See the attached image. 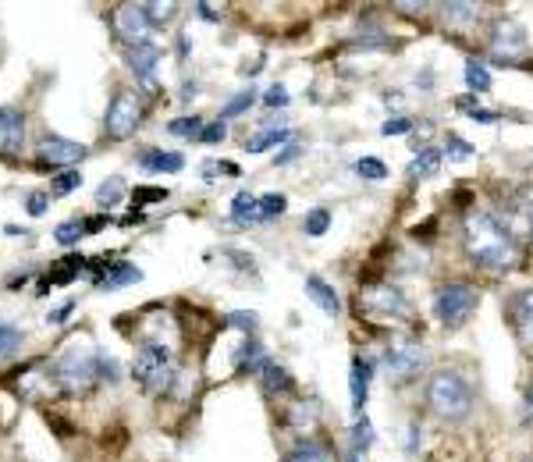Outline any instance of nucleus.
<instances>
[{
  "label": "nucleus",
  "instance_id": "f257e3e1",
  "mask_svg": "<svg viewBox=\"0 0 533 462\" xmlns=\"http://www.w3.org/2000/svg\"><path fill=\"white\" fill-rule=\"evenodd\" d=\"M463 242H466V256L488 270H505L520 256L512 231L502 228V221L491 214H470L463 225Z\"/></svg>",
  "mask_w": 533,
  "mask_h": 462
},
{
  "label": "nucleus",
  "instance_id": "f03ea898",
  "mask_svg": "<svg viewBox=\"0 0 533 462\" xmlns=\"http://www.w3.org/2000/svg\"><path fill=\"white\" fill-rule=\"evenodd\" d=\"M427 402H430L434 417L459 424V420H466V417L473 413V388H470V381H466L463 374H455V370H438V374H430V381H427Z\"/></svg>",
  "mask_w": 533,
  "mask_h": 462
},
{
  "label": "nucleus",
  "instance_id": "7ed1b4c3",
  "mask_svg": "<svg viewBox=\"0 0 533 462\" xmlns=\"http://www.w3.org/2000/svg\"><path fill=\"white\" fill-rule=\"evenodd\" d=\"M477 302H480V295H477L473 285L452 281V285H441V288H438V295H434V317H438L441 327L455 331V327H463V324L477 313Z\"/></svg>",
  "mask_w": 533,
  "mask_h": 462
},
{
  "label": "nucleus",
  "instance_id": "20e7f679",
  "mask_svg": "<svg viewBox=\"0 0 533 462\" xmlns=\"http://www.w3.org/2000/svg\"><path fill=\"white\" fill-rule=\"evenodd\" d=\"M132 377L150 392H164L168 381H171V349H164L160 342H143L135 349V359H132Z\"/></svg>",
  "mask_w": 533,
  "mask_h": 462
},
{
  "label": "nucleus",
  "instance_id": "39448f33",
  "mask_svg": "<svg viewBox=\"0 0 533 462\" xmlns=\"http://www.w3.org/2000/svg\"><path fill=\"white\" fill-rule=\"evenodd\" d=\"M53 381L64 395H86L96 388L100 370H96V356H82V352H68L53 363Z\"/></svg>",
  "mask_w": 533,
  "mask_h": 462
},
{
  "label": "nucleus",
  "instance_id": "423d86ee",
  "mask_svg": "<svg viewBox=\"0 0 533 462\" xmlns=\"http://www.w3.org/2000/svg\"><path fill=\"white\" fill-rule=\"evenodd\" d=\"M139 121H143V100H139L135 93L121 89V93L111 100L107 118H103L107 136H111V139H128V136L139 128Z\"/></svg>",
  "mask_w": 533,
  "mask_h": 462
},
{
  "label": "nucleus",
  "instance_id": "0eeeda50",
  "mask_svg": "<svg viewBox=\"0 0 533 462\" xmlns=\"http://www.w3.org/2000/svg\"><path fill=\"white\" fill-rule=\"evenodd\" d=\"M363 309H370V313H377L384 320H409V313H413L409 302H406V295L395 285H388V281L370 285L363 292Z\"/></svg>",
  "mask_w": 533,
  "mask_h": 462
},
{
  "label": "nucleus",
  "instance_id": "6e6552de",
  "mask_svg": "<svg viewBox=\"0 0 533 462\" xmlns=\"http://www.w3.org/2000/svg\"><path fill=\"white\" fill-rule=\"evenodd\" d=\"M86 157H89V146L71 143V139H64V136H43L39 146H36V161H43L39 168H46V164H53V168H71V164H78V161H86Z\"/></svg>",
  "mask_w": 533,
  "mask_h": 462
},
{
  "label": "nucleus",
  "instance_id": "1a4fd4ad",
  "mask_svg": "<svg viewBox=\"0 0 533 462\" xmlns=\"http://www.w3.org/2000/svg\"><path fill=\"white\" fill-rule=\"evenodd\" d=\"M125 57H128V64H132L139 86L153 93V89H157V61H160V46H157L153 39H139V43H128V46H125Z\"/></svg>",
  "mask_w": 533,
  "mask_h": 462
},
{
  "label": "nucleus",
  "instance_id": "9d476101",
  "mask_svg": "<svg viewBox=\"0 0 533 462\" xmlns=\"http://www.w3.org/2000/svg\"><path fill=\"white\" fill-rule=\"evenodd\" d=\"M420 367H423V349H420V345H413V342H395V345H388V352H384V370H388L395 381H406V377L420 374Z\"/></svg>",
  "mask_w": 533,
  "mask_h": 462
},
{
  "label": "nucleus",
  "instance_id": "9b49d317",
  "mask_svg": "<svg viewBox=\"0 0 533 462\" xmlns=\"http://www.w3.org/2000/svg\"><path fill=\"white\" fill-rule=\"evenodd\" d=\"M114 29H118L128 43L146 39V32L153 29V25H150V14H146V4H121V7H114Z\"/></svg>",
  "mask_w": 533,
  "mask_h": 462
},
{
  "label": "nucleus",
  "instance_id": "f8f14e48",
  "mask_svg": "<svg viewBox=\"0 0 533 462\" xmlns=\"http://www.w3.org/2000/svg\"><path fill=\"white\" fill-rule=\"evenodd\" d=\"M491 50H495L502 61H512V57H520V54L527 50V32H523V25H520V21H512V18L498 21V29H495V39H491Z\"/></svg>",
  "mask_w": 533,
  "mask_h": 462
},
{
  "label": "nucleus",
  "instance_id": "ddd939ff",
  "mask_svg": "<svg viewBox=\"0 0 533 462\" xmlns=\"http://www.w3.org/2000/svg\"><path fill=\"white\" fill-rule=\"evenodd\" d=\"M370 381H373V359L356 356L352 374H348V395H352V409H356L359 417H363L366 399H370Z\"/></svg>",
  "mask_w": 533,
  "mask_h": 462
},
{
  "label": "nucleus",
  "instance_id": "4468645a",
  "mask_svg": "<svg viewBox=\"0 0 533 462\" xmlns=\"http://www.w3.org/2000/svg\"><path fill=\"white\" fill-rule=\"evenodd\" d=\"M509 313H512V324H516L520 342H523L527 349H533V288H523V292L512 295Z\"/></svg>",
  "mask_w": 533,
  "mask_h": 462
},
{
  "label": "nucleus",
  "instance_id": "2eb2a0df",
  "mask_svg": "<svg viewBox=\"0 0 533 462\" xmlns=\"http://www.w3.org/2000/svg\"><path fill=\"white\" fill-rule=\"evenodd\" d=\"M25 139V114L18 107H0V146L18 150Z\"/></svg>",
  "mask_w": 533,
  "mask_h": 462
},
{
  "label": "nucleus",
  "instance_id": "dca6fc26",
  "mask_svg": "<svg viewBox=\"0 0 533 462\" xmlns=\"http://www.w3.org/2000/svg\"><path fill=\"white\" fill-rule=\"evenodd\" d=\"M306 295L316 302L320 313H327V317H338V313H341V299H338L334 285H327L324 277H306Z\"/></svg>",
  "mask_w": 533,
  "mask_h": 462
},
{
  "label": "nucleus",
  "instance_id": "f3484780",
  "mask_svg": "<svg viewBox=\"0 0 533 462\" xmlns=\"http://www.w3.org/2000/svg\"><path fill=\"white\" fill-rule=\"evenodd\" d=\"M139 164H143L146 171L178 175V171L185 168V153H178V150H146V153L139 157Z\"/></svg>",
  "mask_w": 533,
  "mask_h": 462
},
{
  "label": "nucleus",
  "instance_id": "a211bd4d",
  "mask_svg": "<svg viewBox=\"0 0 533 462\" xmlns=\"http://www.w3.org/2000/svg\"><path fill=\"white\" fill-rule=\"evenodd\" d=\"M135 281H143V270L135 263H114V267H107V277L100 281V288L103 292H118V288H128Z\"/></svg>",
  "mask_w": 533,
  "mask_h": 462
},
{
  "label": "nucleus",
  "instance_id": "6ab92c4d",
  "mask_svg": "<svg viewBox=\"0 0 533 462\" xmlns=\"http://www.w3.org/2000/svg\"><path fill=\"white\" fill-rule=\"evenodd\" d=\"M370 445H373V424L366 420V413L352 424V445H348V462H363L366 459V452H370Z\"/></svg>",
  "mask_w": 533,
  "mask_h": 462
},
{
  "label": "nucleus",
  "instance_id": "aec40b11",
  "mask_svg": "<svg viewBox=\"0 0 533 462\" xmlns=\"http://www.w3.org/2000/svg\"><path fill=\"white\" fill-rule=\"evenodd\" d=\"M284 462H338V456H334L324 441H299V445L284 456Z\"/></svg>",
  "mask_w": 533,
  "mask_h": 462
},
{
  "label": "nucleus",
  "instance_id": "412c9836",
  "mask_svg": "<svg viewBox=\"0 0 533 462\" xmlns=\"http://www.w3.org/2000/svg\"><path fill=\"white\" fill-rule=\"evenodd\" d=\"M257 203H260V196H253V193H239V196L232 200V218H235V225H260V218H257Z\"/></svg>",
  "mask_w": 533,
  "mask_h": 462
},
{
  "label": "nucleus",
  "instance_id": "4be33fe9",
  "mask_svg": "<svg viewBox=\"0 0 533 462\" xmlns=\"http://www.w3.org/2000/svg\"><path fill=\"white\" fill-rule=\"evenodd\" d=\"M281 143H291V132H288V128H266L260 136L246 139V150H250V153H264V150L281 146Z\"/></svg>",
  "mask_w": 533,
  "mask_h": 462
},
{
  "label": "nucleus",
  "instance_id": "5701e85b",
  "mask_svg": "<svg viewBox=\"0 0 533 462\" xmlns=\"http://www.w3.org/2000/svg\"><path fill=\"white\" fill-rule=\"evenodd\" d=\"M466 86H470V93H488L491 86H495V78H491V71L480 64V61H466Z\"/></svg>",
  "mask_w": 533,
  "mask_h": 462
},
{
  "label": "nucleus",
  "instance_id": "b1692460",
  "mask_svg": "<svg viewBox=\"0 0 533 462\" xmlns=\"http://www.w3.org/2000/svg\"><path fill=\"white\" fill-rule=\"evenodd\" d=\"M441 150L438 146H427L423 153H416V161H413V175L416 178H430V175H438V168H441Z\"/></svg>",
  "mask_w": 533,
  "mask_h": 462
},
{
  "label": "nucleus",
  "instance_id": "393cba45",
  "mask_svg": "<svg viewBox=\"0 0 533 462\" xmlns=\"http://www.w3.org/2000/svg\"><path fill=\"white\" fill-rule=\"evenodd\" d=\"M86 267V260L78 256V252H68L57 267H53V277H50V285H71L75 281V274Z\"/></svg>",
  "mask_w": 533,
  "mask_h": 462
},
{
  "label": "nucleus",
  "instance_id": "a878e982",
  "mask_svg": "<svg viewBox=\"0 0 533 462\" xmlns=\"http://www.w3.org/2000/svg\"><path fill=\"white\" fill-rule=\"evenodd\" d=\"M260 377H264V388L266 392H291V377L274 363V359H264L260 367Z\"/></svg>",
  "mask_w": 533,
  "mask_h": 462
},
{
  "label": "nucleus",
  "instance_id": "bb28decb",
  "mask_svg": "<svg viewBox=\"0 0 533 462\" xmlns=\"http://www.w3.org/2000/svg\"><path fill=\"white\" fill-rule=\"evenodd\" d=\"M125 200V182L114 175V178H107L100 189H96V203L103 207V210H111V207H118Z\"/></svg>",
  "mask_w": 533,
  "mask_h": 462
},
{
  "label": "nucleus",
  "instance_id": "cd10ccee",
  "mask_svg": "<svg viewBox=\"0 0 533 462\" xmlns=\"http://www.w3.org/2000/svg\"><path fill=\"white\" fill-rule=\"evenodd\" d=\"M284 207H288V200H284L281 193H266V196H260V203H257V218H260V225H264V221H274V218H281Z\"/></svg>",
  "mask_w": 533,
  "mask_h": 462
},
{
  "label": "nucleus",
  "instance_id": "c85d7f7f",
  "mask_svg": "<svg viewBox=\"0 0 533 462\" xmlns=\"http://www.w3.org/2000/svg\"><path fill=\"white\" fill-rule=\"evenodd\" d=\"M441 14H445L448 25H470V21H477L480 7H473V4H445Z\"/></svg>",
  "mask_w": 533,
  "mask_h": 462
},
{
  "label": "nucleus",
  "instance_id": "c756f323",
  "mask_svg": "<svg viewBox=\"0 0 533 462\" xmlns=\"http://www.w3.org/2000/svg\"><path fill=\"white\" fill-rule=\"evenodd\" d=\"M168 132H171V136H189V139H200V132H203V118H196V114L171 118V121H168Z\"/></svg>",
  "mask_w": 533,
  "mask_h": 462
},
{
  "label": "nucleus",
  "instance_id": "7c9ffc66",
  "mask_svg": "<svg viewBox=\"0 0 533 462\" xmlns=\"http://www.w3.org/2000/svg\"><path fill=\"white\" fill-rule=\"evenodd\" d=\"M327 228H331V210H327V207L309 210V214H306V221H302V231H306V235H313V238H320Z\"/></svg>",
  "mask_w": 533,
  "mask_h": 462
},
{
  "label": "nucleus",
  "instance_id": "2f4dec72",
  "mask_svg": "<svg viewBox=\"0 0 533 462\" xmlns=\"http://www.w3.org/2000/svg\"><path fill=\"white\" fill-rule=\"evenodd\" d=\"M356 175L366 178V182H384V178H388V168H384V161H377V157H363V161H356Z\"/></svg>",
  "mask_w": 533,
  "mask_h": 462
},
{
  "label": "nucleus",
  "instance_id": "473e14b6",
  "mask_svg": "<svg viewBox=\"0 0 533 462\" xmlns=\"http://www.w3.org/2000/svg\"><path fill=\"white\" fill-rule=\"evenodd\" d=\"M253 103H257V93H253V89H246V93L232 96V100H228V107L221 111V121H228V118H239V114H246V111H250Z\"/></svg>",
  "mask_w": 533,
  "mask_h": 462
},
{
  "label": "nucleus",
  "instance_id": "72a5a7b5",
  "mask_svg": "<svg viewBox=\"0 0 533 462\" xmlns=\"http://www.w3.org/2000/svg\"><path fill=\"white\" fill-rule=\"evenodd\" d=\"M78 186H82V171H61V175H53V182H50L53 196H68V193H75Z\"/></svg>",
  "mask_w": 533,
  "mask_h": 462
},
{
  "label": "nucleus",
  "instance_id": "f704fd0d",
  "mask_svg": "<svg viewBox=\"0 0 533 462\" xmlns=\"http://www.w3.org/2000/svg\"><path fill=\"white\" fill-rule=\"evenodd\" d=\"M82 235H86V225H82V221H64V225H57V228H53L57 245H75Z\"/></svg>",
  "mask_w": 533,
  "mask_h": 462
},
{
  "label": "nucleus",
  "instance_id": "c9c22d12",
  "mask_svg": "<svg viewBox=\"0 0 533 462\" xmlns=\"http://www.w3.org/2000/svg\"><path fill=\"white\" fill-rule=\"evenodd\" d=\"M18 345H21V331H14L11 324H0V359L18 352Z\"/></svg>",
  "mask_w": 533,
  "mask_h": 462
},
{
  "label": "nucleus",
  "instance_id": "e433bc0d",
  "mask_svg": "<svg viewBox=\"0 0 533 462\" xmlns=\"http://www.w3.org/2000/svg\"><path fill=\"white\" fill-rule=\"evenodd\" d=\"M445 153H448V161H470L477 150H473L470 143H463L459 136H448V146H445Z\"/></svg>",
  "mask_w": 533,
  "mask_h": 462
},
{
  "label": "nucleus",
  "instance_id": "4c0bfd02",
  "mask_svg": "<svg viewBox=\"0 0 533 462\" xmlns=\"http://www.w3.org/2000/svg\"><path fill=\"white\" fill-rule=\"evenodd\" d=\"M157 200H168V189H153V186H143V189H135V196H132V207L139 210L143 203H157Z\"/></svg>",
  "mask_w": 533,
  "mask_h": 462
},
{
  "label": "nucleus",
  "instance_id": "58836bf2",
  "mask_svg": "<svg viewBox=\"0 0 533 462\" xmlns=\"http://www.w3.org/2000/svg\"><path fill=\"white\" fill-rule=\"evenodd\" d=\"M225 136H228L225 121H214V125H207V128L200 132V143H207V146H217V143H225Z\"/></svg>",
  "mask_w": 533,
  "mask_h": 462
},
{
  "label": "nucleus",
  "instance_id": "ea45409f",
  "mask_svg": "<svg viewBox=\"0 0 533 462\" xmlns=\"http://www.w3.org/2000/svg\"><path fill=\"white\" fill-rule=\"evenodd\" d=\"M264 107H270V111H277V107H288V89L277 82V86H270L264 93Z\"/></svg>",
  "mask_w": 533,
  "mask_h": 462
},
{
  "label": "nucleus",
  "instance_id": "a19ab883",
  "mask_svg": "<svg viewBox=\"0 0 533 462\" xmlns=\"http://www.w3.org/2000/svg\"><path fill=\"white\" fill-rule=\"evenodd\" d=\"M381 132L384 136H406V132H413V118H388L381 125Z\"/></svg>",
  "mask_w": 533,
  "mask_h": 462
},
{
  "label": "nucleus",
  "instance_id": "79ce46f5",
  "mask_svg": "<svg viewBox=\"0 0 533 462\" xmlns=\"http://www.w3.org/2000/svg\"><path fill=\"white\" fill-rule=\"evenodd\" d=\"M25 207H29V218H43V210L50 207V196H46V193H32Z\"/></svg>",
  "mask_w": 533,
  "mask_h": 462
},
{
  "label": "nucleus",
  "instance_id": "37998d69",
  "mask_svg": "<svg viewBox=\"0 0 533 462\" xmlns=\"http://www.w3.org/2000/svg\"><path fill=\"white\" fill-rule=\"evenodd\" d=\"M228 324H239V327L253 331V327H257V313H232V317H228Z\"/></svg>",
  "mask_w": 533,
  "mask_h": 462
},
{
  "label": "nucleus",
  "instance_id": "c03bdc74",
  "mask_svg": "<svg viewBox=\"0 0 533 462\" xmlns=\"http://www.w3.org/2000/svg\"><path fill=\"white\" fill-rule=\"evenodd\" d=\"M295 153H299V143H291L288 150H281V153H274V164H277V168H284V164H291V161H295Z\"/></svg>",
  "mask_w": 533,
  "mask_h": 462
},
{
  "label": "nucleus",
  "instance_id": "a18cd8bd",
  "mask_svg": "<svg viewBox=\"0 0 533 462\" xmlns=\"http://www.w3.org/2000/svg\"><path fill=\"white\" fill-rule=\"evenodd\" d=\"M71 309H75V302H64L61 309H53V313H50V320H53V324H61V320H64V317H68Z\"/></svg>",
  "mask_w": 533,
  "mask_h": 462
},
{
  "label": "nucleus",
  "instance_id": "49530a36",
  "mask_svg": "<svg viewBox=\"0 0 533 462\" xmlns=\"http://www.w3.org/2000/svg\"><path fill=\"white\" fill-rule=\"evenodd\" d=\"M82 225H86V231L93 235V231H100L103 225H111V218H103V214H100V218H93V221H82Z\"/></svg>",
  "mask_w": 533,
  "mask_h": 462
},
{
  "label": "nucleus",
  "instance_id": "de8ad7c7",
  "mask_svg": "<svg viewBox=\"0 0 533 462\" xmlns=\"http://www.w3.org/2000/svg\"><path fill=\"white\" fill-rule=\"evenodd\" d=\"M196 11L203 14V21H217V11H214L210 4H196Z\"/></svg>",
  "mask_w": 533,
  "mask_h": 462
},
{
  "label": "nucleus",
  "instance_id": "09e8293b",
  "mask_svg": "<svg viewBox=\"0 0 533 462\" xmlns=\"http://www.w3.org/2000/svg\"><path fill=\"white\" fill-rule=\"evenodd\" d=\"M523 417H527V424H533V384H530V392H527V406H523Z\"/></svg>",
  "mask_w": 533,
  "mask_h": 462
},
{
  "label": "nucleus",
  "instance_id": "8fccbe9b",
  "mask_svg": "<svg viewBox=\"0 0 533 462\" xmlns=\"http://www.w3.org/2000/svg\"><path fill=\"white\" fill-rule=\"evenodd\" d=\"M178 57H189V36L185 32L178 36Z\"/></svg>",
  "mask_w": 533,
  "mask_h": 462
},
{
  "label": "nucleus",
  "instance_id": "3c124183",
  "mask_svg": "<svg viewBox=\"0 0 533 462\" xmlns=\"http://www.w3.org/2000/svg\"><path fill=\"white\" fill-rule=\"evenodd\" d=\"M530 231H533V228H530Z\"/></svg>",
  "mask_w": 533,
  "mask_h": 462
}]
</instances>
